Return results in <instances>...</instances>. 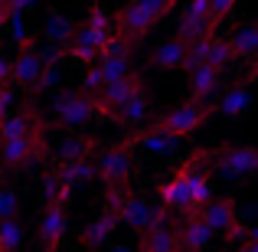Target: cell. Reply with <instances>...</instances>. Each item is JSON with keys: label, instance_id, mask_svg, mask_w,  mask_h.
<instances>
[{"label": "cell", "instance_id": "cell-1", "mask_svg": "<svg viewBox=\"0 0 258 252\" xmlns=\"http://www.w3.org/2000/svg\"><path fill=\"white\" fill-rule=\"evenodd\" d=\"M173 7H176V0H127L118 13H111V33L134 53L144 43L147 33L167 13H173Z\"/></svg>", "mask_w": 258, "mask_h": 252}, {"label": "cell", "instance_id": "cell-2", "mask_svg": "<svg viewBox=\"0 0 258 252\" xmlns=\"http://www.w3.org/2000/svg\"><path fill=\"white\" fill-rule=\"evenodd\" d=\"M213 115H216L213 102H193V98H186L183 105H173V108H167V112H160L151 125H157L160 131L173 134L176 141H186V138H193V134L200 131Z\"/></svg>", "mask_w": 258, "mask_h": 252}, {"label": "cell", "instance_id": "cell-3", "mask_svg": "<svg viewBox=\"0 0 258 252\" xmlns=\"http://www.w3.org/2000/svg\"><path fill=\"white\" fill-rule=\"evenodd\" d=\"M206 167L226 180H245L258 170V151L252 144H219L206 154Z\"/></svg>", "mask_w": 258, "mask_h": 252}, {"label": "cell", "instance_id": "cell-4", "mask_svg": "<svg viewBox=\"0 0 258 252\" xmlns=\"http://www.w3.org/2000/svg\"><path fill=\"white\" fill-rule=\"evenodd\" d=\"M46 128L49 121H39L30 134L23 138H10V141H0V170L10 174V170L20 167H30L33 161H39L46 154Z\"/></svg>", "mask_w": 258, "mask_h": 252}, {"label": "cell", "instance_id": "cell-5", "mask_svg": "<svg viewBox=\"0 0 258 252\" xmlns=\"http://www.w3.org/2000/svg\"><path fill=\"white\" fill-rule=\"evenodd\" d=\"M52 125L59 128H85L98 118V105H95V95L82 92V88H69V92H59L56 102H52Z\"/></svg>", "mask_w": 258, "mask_h": 252}, {"label": "cell", "instance_id": "cell-6", "mask_svg": "<svg viewBox=\"0 0 258 252\" xmlns=\"http://www.w3.org/2000/svg\"><path fill=\"white\" fill-rule=\"evenodd\" d=\"M206 147H200V151L193 154V158H186L180 167L173 170V177L160 187V210H167V213H176L183 216L189 207V180H193V170L200 164H206Z\"/></svg>", "mask_w": 258, "mask_h": 252}, {"label": "cell", "instance_id": "cell-7", "mask_svg": "<svg viewBox=\"0 0 258 252\" xmlns=\"http://www.w3.org/2000/svg\"><path fill=\"white\" fill-rule=\"evenodd\" d=\"M131 167H134V144L131 138H124L118 144H111L108 151H101V158L95 161V177H101L105 190H118V187H127Z\"/></svg>", "mask_w": 258, "mask_h": 252}, {"label": "cell", "instance_id": "cell-8", "mask_svg": "<svg viewBox=\"0 0 258 252\" xmlns=\"http://www.w3.org/2000/svg\"><path fill=\"white\" fill-rule=\"evenodd\" d=\"M17 46V59H10V82L20 85V88H33L36 82V76L43 72V59H39V43L36 36H30L26 33Z\"/></svg>", "mask_w": 258, "mask_h": 252}, {"label": "cell", "instance_id": "cell-9", "mask_svg": "<svg viewBox=\"0 0 258 252\" xmlns=\"http://www.w3.org/2000/svg\"><path fill=\"white\" fill-rule=\"evenodd\" d=\"M144 88V76H141L138 69H131L127 76L114 79V82L101 85L98 92H95V105H98V118H105L108 112H114L118 105H124L127 98H131L134 92H141Z\"/></svg>", "mask_w": 258, "mask_h": 252}, {"label": "cell", "instance_id": "cell-10", "mask_svg": "<svg viewBox=\"0 0 258 252\" xmlns=\"http://www.w3.org/2000/svg\"><path fill=\"white\" fill-rule=\"evenodd\" d=\"M66 226H69V216H66V200H46L43 220H39L43 252H59V246H62V236H66Z\"/></svg>", "mask_w": 258, "mask_h": 252}, {"label": "cell", "instance_id": "cell-11", "mask_svg": "<svg viewBox=\"0 0 258 252\" xmlns=\"http://www.w3.org/2000/svg\"><path fill=\"white\" fill-rule=\"evenodd\" d=\"M141 252H173V236L176 229L170 226V213L167 210H154L151 223L141 229Z\"/></svg>", "mask_w": 258, "mask_h": 252}, {"label": "cell", "instance_id": "cell-12", "mask_svg": "<svg viewBox=\"0 0 258 252\" xmlns=\"http://www.w3.org/2000/svg\"><path fill=\"white\" fill-rule=\"evenodd\" d=\"M105 39H108V33H98V30H92V26H79V30L72 33V39L66 43V56L82 63V66H95L98 56H101V49H105Z\"/></svg>", "mask_w": 258, "mask_h": 252}, {"label": "cell", "instance_id": "cell-13", "mask_svg": "<svg viewBox=\"0 0 258 252\" xmlns=\"http://www.w3.org/2000/svg\"><path fill=\"white\" fill-rule=\"evenodd\" d=\"M196 216H200V220L213 229V236H216V233H226L229 226L239 223V207H235L232 196H213V200H206L200 207Z\"/></svg>", "mask_w": 258, "mask_h": 252}, {"label": "cell", "instance_id": "cell-14", "mask_svg": "<svg viewBox=\"0 0 258 252\" xmlns=\"http://www.w3.org/2000/svg\"><path fill=\"white\" fill-rule=\"evenodd\" d=\"M147 115H151V102H147V88H141V92H134L124 105H118L114 112H108L105 121H114V125H124V128H138L141 121H147Z\"/></svg>", "mask_w": 258, "mask_h": 252}, {"label": "cell", "instance_id": "cell-15", "mask_svg": "<svg viewBox=\"0 0 258 252\" xmlns=\"http://www.w3.org/2000/svg\"><path fill=\"white\" fill-rule=\"evenodd\" d=\"M186 46H189V43H180L176 36H167L164 43H160L157 49L151 53L147 66H151L154 72H173V69H183V63H186Z\"/></svg>", "mask_w": 258, "mask_h": 252}, {"label": "cell", "instance_id": "cell-16", "mask_svg": "<svg viewBox=\"0 0 258 252\" xmlns=\"http://www.w3.org/2000/svg\"><path fill=\"white\" fill-rule=\"evenodd\" d=\"M118 229V220H114V213H108V210H101L98 220H92L88 226L79 233V242H82L85 252H98L101 246L108 242V236Z\"/></svg>", "mask_w": 258, "mask_h": 252}, {"label": "cell", "instance_id": "cell-17", "mask_svg": "<svg viewBox=\"0 0 258 252\" xmlns=\"http://www.w3.org/2000/svg\"><path fill=\"white\" fill-rule=\"evenodd\" d=\"M186 72H189V98L193 102H213L222 72H216L213 66H206V63L193 66V69H186Z\"/></svg>", "mask_w": 258, "mask_h": 252}, {"label": "cell", "instance_id": "cell-18", "mask_svg": "<svg viewBox=\"0 0 258 252\" xmlns=\"http://www.w3.org/2000/svg\"><path fill=\"white\" fill-rule=\"evenodd\" d=\"M131 144L147 147L151 154H173L176 147L183 144V141H176L173 134L160 131L157 125H147V128H141V131H134V134H131Z\"/></svg>", "mask_w": 258, "mask_h": 252}, {"label": "cell", "instance_id": "cell-19", "mask_svg": "<svg viewBox=\"0 0 258 252\" xmlns=\"http://www.w3.org/2000/svg\"><path fill=\"white\" fill-rule=\"evenodd\" d=\"M213 174H209V167L206 164H200L193 170V180H189V207H186V213H183V220H189V216H196L200 213V207L206 200H213Z\"/></svg>", "mask_w": 258, "mask_h": 252}, {"label": "cell", "instance_id": "cell-20", "mask_svg": "<svg viewBox=\"0 0 258 252\" xmlns=\"http://www.w3.org/2000/svg\"><path fill=\"white\" fill-rule=\"evenodd\" d=\"M39 115L33 112V108H23V112H10L0 118V141H10V138H23V134H30L33 128L39 125Z\"/></svg>", "mask_w": 258, "mask_h": 252}, {"label": "cell", "instance_id": "cell-21", "mask_svg": "<svg viewBox=\"0 0 258 252\" xmlns=\"http://www.w3.org/2000/svg\"><path fill=\"white\" fill-rule=\"evenodd\" d=\"M95 151H98V141L95 138H85V134H66L62 144L56 147V158H59V164H69V161L95 158Z\"/></svg>", "mask_w": 258, "mask_h": 252}, {"label": "cell", "instance_id": "cell-22", "mask_svg": "<svg viewBox=\"0 0 258 252\" xmlns=\"http://www.w3.org/2000/svg\"><path fill=\"white\" fill-rule=\"evenodd\" d=\"M72 33H76V23H72L62 10H56V7H52V10L46 13V20H43V36H46V43H49V46H66L72 39Z\"/></svg>", "mask_w": 258, "mask_h": 252}, {"label": "cell", "instance_id": "cell-23", "mask_svg": "<svg viewBox=\"0 0 258 252\" xmlns=\"http://www.w3.org/2000/svg\"><path fill=\"white\" fill-rule=\"evenodd\" d=\"M229 43H232L235 56H245L248 63H252V59H255V49H258V26L252 23V20H242V23L232 30Z\"/></svg>", "mask_w": 258, "mask_h": 252}, {"label": "cell", "instance_id": "cell-24", "mask_svg": "<svg viewBox=\"0 0 258 252\" xmlns=\"http://www.w3.org/2000/svg\"><path fill=\"white\" fill-rule=\"evenodd\" d=\"M245 108H248V82H239V85H232L226 95H222V102L216 105V112H219L222 118L235 121V118L245 115Z\"/></svg>", "mask_w": 258, "mask_h": 252}, {"label": "cell", "instance_id": "cell-25", "mask_svg": "<svg viewBox=\"0 0 258 252\" xmlns=\"http://www.w3.org/2000/svg\"><path fill=\"white\" fill-rule=\"evenodd\" d=\"M56 170H59V180H62L69 190H76L79 183L95 180V158H85V161H69V164H59Z\"/></svg>", "mask_w": 258, "mask_h": 252}, {"label": "cell", "instance_id": "cell-26", "mask_svg": "<svg viewBox=\"0 0 258 252\" xmlns=\"http://www.w3.org/2000/svg\"><path fill=\"white\" fill-rule=\"evenodd\" d=\"M235 49H232V43H229V36L226 39H219V36H213L209 39V46H206V59H203V63L206 66H213L216 72H226L229 66L235 63Z\"/></svg>", "mask_w": 258, "mask_h": 252}, {"label": "cell", "instance_id": "cell-27", "mask_svg": "<svg viewBox=\"0 0 258 252\" xmlns=\"http://www.w3.org/2000/svg\"><path fill=\"white\" fill-rule=\"evenodd\" d=\"M239 7V0H209V7H206V36H216V30H219V23L229 17V13Z\"/></svg>", "mask_w": 258, "mask_h": 252}, {"label": "cell", "instance_id": "cell-28", "mask_svg": "<svg viewBox=\"0 0 258 252\" xmlns=\"http://www.w3.org/2000/svg\"><path fill=\"white\" fill-rule=\"evenodd\" d=\"M0 246L7 252H17L23 246V226H20V220H0Z\"/></svg>", "mask_w": 258, "mask_h": 252}, {"label": "cell", "instance_id": "cell-29", "mask_svg": "<svg viewBox=\"0 0 258 252\" xmlns=\"http://www.w3.org/2000/svg\"><path fill=\"white\" fill-rule=\"evenodd\" d=\"M85 26H92V30H98V33H111V10H108L101 0H92V7H88V23Z\"/></svg>", "mask_w": 258, "mask_h": 252}, {"label": "cell", "instance_id": "cell-30", "mask_svg": "<svg viewBox=\"0 0 258 252\" xmlns=\"http://www.w3.org/2000/svg\"><path fill=\"white\" fill-rule=\"evenodd\" d=\"M17 216H20V193L0 183V220H17Z\"/></svg>", "mask_w": 258, "mask_h": 252}, {"label": "cell", "instance_id": "cell-31", "mask_svg": "<svg viewBox=\"0 0 258 252\" xmlns=\"http://www.w3.org/2000/svg\"><path fill=\"white\" fill-rule=\"evenodd\" d=\"M13 105H17V92H13L10 85H4V88H0V118H4V115H10Z\"/></svg>", "mask_w": 258, "mask_h": 252}, {"label": "cell", "instance_id": "cell-32", "mask_svg": "<svg viewBox=\"0 0 258 252\" xmlns=\"http://www.w3.org/2000/svg\"><path fill=\"white\" fill-rule=\"evenodd\" d=\"M206 7H209V0H189V7L183 10V17H189V20H206Z\"/></svg>", "mask_w": 258, "mask_h": 252}, {"label": "cell", "instance_id": "cell-33", "mask_svg": "<svg viewBox=\"0 0 258 252\" xmlns=\"http://www.w3.org/2000/svg\"><path fill=\"white\" fill-rule=\"evenodd\" d=\"M229 252H258V236H255V229H252V233H248L242 242H235Z\"/></svg>", "mask_w": 258, "mask_h": 252}, {"label": "cell", "instance_id": "cell-34", "mask_svg": "<svg viewBox=\"0 0 258 252\" xmlns=\"http://www.w3.org/2000/svg\"><path fill=\"white\" fill-rule=\"evenodd\" d=\"M39 0H7V7H10L13 13H26L30 10V7H36Z\"/></svg>", "mask_w": 258, "mask_h": 252}, {"label": "cell", "instance_id": "cell-35", "mask_svg": "<svg viewBox=\"0 0 258 252\" xmlns=\"http://www.w3.org/2000/svg\"><path fill=\"white\" fill-rule=\"evenodd\" d=\"M4 85H10V59L0 53V88Z\"/></svg>", "mask_w": 258, "mask_h": 252}, {"label": "cell", "instance_id": "cell-36", "mask_svg": "<svg viewBox=\"0 0 258 252\" xmlns=\"http://www.w3.org/2000/svg\"><path fill=\"white\" fill-rule=\"evenodd\" d=\"M10 13H13V10H10V7H7V4L0 7V33L7 30V20H10Z\"/></svg>", "mask_w": 258, "mask_h": 252}, {"label": "cell", "instance_id": "cell-37", "mask_svg": "<svg viewBox=\"0 0 258 252\" xmlns=\"http://www.w3.org/2000/svg\"><path fill=\"white\" fill-rule=\"evenodd\" d=\"M114 252H127V246H118V249H114Z\"/></svg>", "mask_w": 258, "mask_h": 252}, {"label": "cell", "instance_id": "cell-38", "mask_svg": "<svg viewBox=\"0 0 258 252\" xmlns=\"http://www.w3.org/2000/svg\"><path fill=\"white\" fill-rule=\"evenodd\" d=\"M0 252H7V249H4V246H0Z\"/></svg>", "mask_w": 258, "mask_h": 252}]
</instances>
